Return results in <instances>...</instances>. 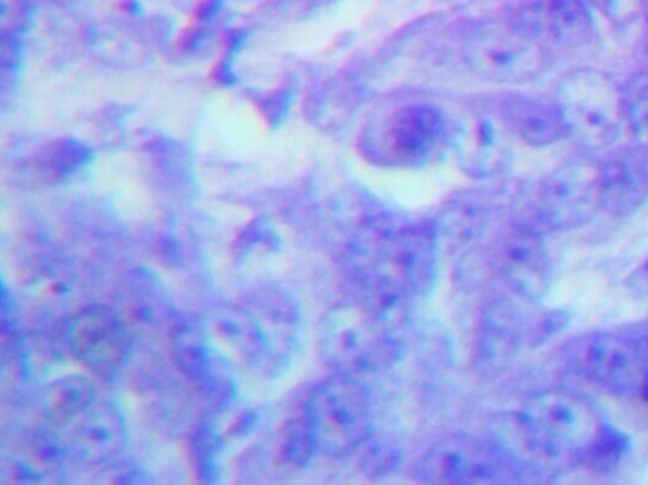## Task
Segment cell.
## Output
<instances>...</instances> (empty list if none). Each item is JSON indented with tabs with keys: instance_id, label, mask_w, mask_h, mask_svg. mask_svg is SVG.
<instances>
[{
	"instance_id": "1",
	"label": "cell",
	"mask_w": 648,
	"mask_h": 485,
	"mask_svg": "<svg viewBox=\"0 0 648 485\" xmlns=\"http://www.w3.org/2000/svg\"><path fill=\"white\" fill-rule=\"evenodd\" d=\"M603 430L605 423L585 398L569 390H544L510 419L507 441L523 463L563 471L588 459Z\"/></svg>"
},
{
	"instance_id": "2",
	"label": "cell",
	"mask_w": 648,
	"mask_h": 485,
	"mask_svg": "<svg viewBox=\"0 0 648 485\" xmlns=\"http://www.w3.org/2000/svg\"><path fill=\"white\" fill-rule=\"evenodd\" d=\"M350 263L363 293L412 301L431 288L436 239L421 226L372 224L351 242Z\"/></svg>"
},
{
	"instance_id": "3",
	"label": "cell",
	"mask_w": 648,
	"mask_h": 485,
	"mask_svg": "<svg viewBox=\"0 0 648 485\" xmlns=\"http://www.w3.org/2000/svg\"><path fill=\"white\" fill-rule=\"evenodd\" d=\"M401 339L375 319L363 300L332 307L318 326V352L336 374L363 377L393 363Z\"/></svg>"
},
{
	"instance_id": "4",
	"label": "cell",
	"mask_w": 648,
	"mask_h": 485,
	"mask_svg": "<svg viewBox=\"0 0 648 485\" xmlns=\"http://www.w3.org/2000/svg\"><path fill=\"white\" fill-rule=\"evenodd\" d=\"M317 454L345 457L370 441L374 414L369 393L356 377L336 376L313 389L304 409Z\"/></svg>"
},
{
	"instance_id": "5",
	"label": "cell",
	"mask_w": 648,
	"mask_h": 485,
	"mask_svg": "<svg viewBox=\"0 0 648 485\" xmlns=\"http://www.w3.org/2000/svg\"><path fill=\"white\" fill-rule=\"evenodd\" d=\"M556 102L569 135L590 150L615 147L628 129L624 91L605 72L579 69L567 75Z\"/></svg>"
},
{
	"instance_id": "6",
	"label": "cell",
	"mask_w": 648,
	"mask_h": 485,
	"mask_svg": "<svg viewBox=\"0 0 648 485\" xmlns=\"http://www.w3.org/2000/svg\"><path fill=\"white\" fill-rule=\"evenodd\" d=\"M463 58L478 78L493 83H528L548 69V48L510 21L483 23L464 40Z\"/></svg>"
},
{
	"instance_id": "7",
	"label": "cell",
	"mask_w": 648,
	"mask_h": 485,
	"mask_svg": "<svg viewBox=\"0 0 648 485\" xmlns=\"http://www.w3.org/2000/svg\"><path fill=\"white\" fill-rule=\"evenodd\" d=\"M65 345L84 370L101 379H115L128 366L134 339L128 319L107 306L78 309L65 325Z\"/></svg>"
},
{
	"instance_id": "8",
	"label": "cell",
	"mask_w": 648,
	"mask_h": 485,
	"mask_svg": "<svg viewBox=\"0 0 648 485\" xmlns=\"http://www.w3.org/2000/svg\"><path fill=\"white\" fill-rule=\"evenodd\" d=\"M444 139V115L425 102L399 107L366 137L372 160L391 167L425 166Z\"/></svg>"
},
{
	"instance_id": "9",
	"label": "cell",
	"mask_w": 648,
	"mask_h": 485,
	"mask_svg": "<svg viewBox=\"0 0 648 485\" xmlns=\"http://www.w3.org/2000/svg\"><path fill=\"white\" fill-rule=\"evenodd\" d=\"M204 326L224 353L255 370H272L283 363L291 344L285 326L279 328L247 307H215Z\"/></svg>"
},
{
	"instance_id": "10",
	"label": "cell",
	"mask_w": 648,
	"mask_h": 485,
	"mask_svg": "<svg viewBox=\"0 0 648 485\" xmlns=\"http://www.w3.org/2000/svg\"><path fill=\"white\" fill-rule=\"evenodd\" d=\"M540 215L556 230H577L603 211L601 164L572 158L548 175L540 188Z\"/></svg>"
},
{
	"instance_id": "11",
	"label": "cell",
	"mask_w": 648,
	"mask_h": 485,
	"mask_svg": "<svg viewBox=\"0 0 648 485\" xmlns=\"http://www.w3.org/2000/svg\"><path fill=\"white\" fill-rule=\"evenodd\" d=\"M171 355L178 370L194 385V389L213 403L223 404L232 398L234 370L228 355L210 338L207 328L197 323H180L173 328Z\"/></svg>"
},
{
	"instance_id": "12",
	"label": "cell",
	"mask_w": 648,
	"mask_h": 485,
	"mask_svg": "<svg viewBox=\"0 0 648 485\" xmlns=\"http://www.w3.org/2000/svg\"><path fill=\"white\" fill-rule=\"evenodd\" d=\"M582 366L603 389L641 396L648 385V344L622 334H596L586 342Z\"/></svg>"
},
{
	"instance_id": "13",
	"label": "cell",
	"mask_w": 648,
	"mask_h": 485,
	"mask_svg": "<svg viewBox=\"0 0 648 485\" xmlns=\"http://www.w3.org/2000/svg\"><path fill=\"white\" fill-rule=\"evenodd\" d=\"M542 46H580L593 34L588 0H510L507 18Z\"/></svg>"
},
{
	"instance_id": "14",
	"label": "cell",
	"mask_w": 648,
	"mask_h": 485,
	"mask_svg": "<svg viewBox=\"0 0 648 485\" xmlns=\"http://www.w3.org/2000/svg\"><path fill=\"white\" fill-rule=\"evenodd\" d=\"M128 442V419L120 406L97 398V403L72 423L65 449L78 465L102 468L118 461Z\"/></svg>"
},
{
	"instance_id": "15",
	"label": "cell",
	"mask_w": 648,
	"mask_h": 485,
	"mask_svg": "<svg viewBox=\"0 0 648 485\" xmlns=\"http://www.w3.org/2000/svg\"><path fill=\"white\" fill-rule=\"evenodd\" d=\"M502 463L477 441L455 436L426 452L418 465V478L426 484H490L501 479Z\"/></svg>"
},
{
	"instance_id": "16",
	"label": "cell",
	"mask_w": 648,
	"mask_h": 485,
	"mask_svg": "<svg viewBox=\"0 0 648 485\" xmlns=\"http://www.w3.org/2000/svg\"><path fill=\"white\" fill-rule=\"evenodd\" d=\"M497 271L518 296L539 300L547 294L552 279V264L547 245L537 231L514 230L504 237L495 250Z\"/></svg>"
},
{
	"instance_id": "17",
	"label": "cell",
	"mask_w": 648,
	"mask_h": 485,
	"mask_svg": "<svg viewBox=\"0 0 648 485\" xmlns=\"http://www.w3.org/2000/svg\"><path fill=\"white\" fill-rule=\"evenodd\" d=\"M453 154L459 167L472 179H491L504 171L510 161L504 131L485 116L464 121L453 135Z\"/></svg>"
},
{
	"instance_id": "18",
	"label": "cell",
	"mask_w": 648,
	"mask_h": 485,
	"mask_svg": "<svg viewBox=\"0 0 648 485\" xmlns=\"http://www.w3.org/2000/svg\"><path fill=\"white\" fill-rule=\"evenodd\" d=\"M69 455L48 433H35L0 454V482H56Z\"/></svg>"
},
{
	"instance_id": "19",
	"label": "cell",
	"mask_w": 648,
	"mask_h": 485,
	"mask_svg": "<svg viewBox=\"0 0 648 485\" xmlns=\"http://www.w3.org/2000/svg\"><path fill=\"white\" fill-rule=\"evenodd\" d=\"M523 317L510 301H495L478 328L477 364L485 376H495L520 352Z\"/></svg>"
},
{
	"instance_id": "20",
	"label": "cell",
	"mask_w": 648,
	"mask_h": 485,
	"mask_svg": "<svg viewBox=\"0 0 648 485\" xmlns=\"http://www.w3.org/2000/svg\"><path fill=\"white\" fill-rule=\"evenodd\" d=\"M501 116L507 131L529 147H550L569 137L558 102L534 97H512L502 105Z\"/></svg>"
},
{
	"instance_id": "21",
	"label": "cell",
	"mask_w": 648,
	"mask_h": 485,
	"mask_svg": "<svg viewBox=\"0 0 648 485\" xmlns=\"http://www.w3.org/2000/svg\"><path fill=\"white\" fill-rule=\"evenodd\" d=\"M99 398L91 374H65L51 379L40 393V415L50 427H69Z\"/></svg>"
},
{
	"instance_id": "22",
	"label": "cell",
	"mask_w": 648,
	"mask_h": 485,
	"mask_svg": "<svg viewBox=\"0 0 648 485\" xmlns=\"http://www.w3.org/2000/svg\"><path fill=\"white\" fill-rule=\"evenodd\" d=\"M603 211L615 217L636 212L648 199V167L639 160L618 158L601 164Z\"/></svg>"
},
{
	"instance_id": "23",
	"label": "cell",
	"mask_w": 648,
	"mask_h": 485,
	"mask_svg": "<svg viewBox=\"0 0 648 485\" xmlns=\"http://www.w3.org/2000/svg\"><path fill=\"white\" fill-rule=\"evenodd\" d=\"M91 148L78 139L63 137L50 142L35 160V172L46 185H59L77 177L91 164Z\"/></svg>"
},
{
	"instance_id": "24",
	"label": "cell",
	"mask_w": 648,
	"mask_h": 485,
	"mask_svg": "<svg viewBox=\"0 0 648 485\" xmlns=\"http://www.w3.org/2000/svg\"><path fill=\"white\" fill-rule=\"evenodd\" d=\"M628 129L636 141L648 150V80L636 82L624 93Z\"/></svg>"
},
{
	"instance_id": "25",
	"label": "cell",
	"mask_w": 648,
	"mask_h": 485,
	"mask_svg": "<svg viewBox=\"0 0 648 485\" xmlns=\"http://www.w3.org/2000/svg\"><path fill=\"white\" fill-rule=\"evenodd\" d=\"M283 449H285L286 459L293 465H305L312 461L313 454H317V447H315V441L304 414L300 415L286 430Z\"/></svg>"
},
{
	"instance_id": "26",
	"label": "cell",
	"mask_w": 648,
	"mask_h": 485,
	"mask_svg": "<svg viewBox=\"0 0 648 485\" xmlns=\"http://www.w3.org/2000/svg\"><path fill=\"white\" fill-rule=\"evenodd\" d=\"M31 21L32 7L29 0H0V34L23 39Z\"/></svg>"
},
{
	"instance_id": "27",
	"label": "cell",
	"mask_w": 648,
	"mask_h": 485,
	"mask_svg": "<svg viewBox=\"0 0 648 485\" xmlns=\"http://www.w3.org/2000/svg\"><path fill=\"white\" fill-rule=\"evenodd\" d=\"M628 287L637 298H648V260L629 275Z\"/></svg>"
},
{
	"instance_id": "28",
	"label": "cell",
	"mask_w": 648,
	"mask_h": 485,
	"mask_svg": "<svg viewBox=\"0 0 648 485\" xmlns=\"http://www.w3.org/2000/svg\"><path fill=\"white\" fill-rule=\"evenodd\" d=\"M18 78L20 75L0 69V112L7 109L8 102L12 99L16 86H18Z\"/></svg>"
},
{
	"instance_id": "29",
	"label": "cell",
	"mask_w": 648,
	"mask_h": 485,
	"mask_svg": "<svg viewBox=\"0 0 648 485\" xmlns=\"http://www.w3.org/2000/svg\"><path fill=\"white\" fill-rule=\"evenodd\" d=\"M10 294H8L7 285L0 277V330H7L8 315H10Z\"/></svg>"
}]
</instances>
